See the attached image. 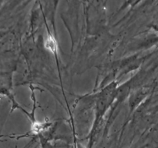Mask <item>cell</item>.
Masks as SVG:
<instances>
[{"mask_svg": "<svg viewBox=\"0 0 158 148\" xmlns=\"http://www.w3.org/2000/svg\"><path fill=\"white\" fill-rule=\"evenodd\" d=\"M26 146H25V147H24V148H26Z\"/></svg>", "mask_w": 158, "mask_h": 148, "instance_id": "cell-2", "label": "cell"}, {"mask_svg": "<svg viewBox=\"0 0 158 148\" xmlns=\"http://www.w3.org/2000/svg\"><path fill=\"white\" fill-rule=\"evenodd\" d=\"M35 143V139H33V140L31 141V143H29V144L26 145V148H32V145H33V143Z\"/></svg>", "mask_w": 158, "mask_h": 148, "instance_id": "cell-1", "label": "cell"}]
</instances>
